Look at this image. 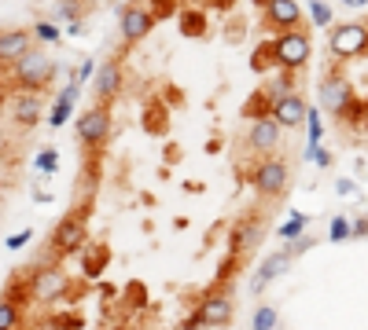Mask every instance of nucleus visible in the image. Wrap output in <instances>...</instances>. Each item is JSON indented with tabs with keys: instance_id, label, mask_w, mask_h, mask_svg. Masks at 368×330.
<instances>
[{
	"instance_id": "obj_1",
	"label": "nucleus",
	"mask_w": 368,
	"mask_h": 330,
	"mask_svg": "<svg viewBox=\"0 0 368 330\" xmlns=\"http://www.w3.org/2000/svg\"><path fill=\"white\" fill-rule=\"evenodd\" d=\"M48 81H52V59L44 52H37V48H30V52L15 62V85L26 88V92H37Z\"/></svg>"
},
{
	"instance_id": "obj_2",
	"label": "nucleus",
	"mask_w": 368,
	"mask_h": 330,
	"mask_svg": "<svg viewBox=\"0 0 368 330\" xmlns=\"http://www.w3.org/2000/svg\"><path fill=\"white\" fill-rule=\"evenodd\" d=\"M232 323V301L225 293H210L206 301L184 319V330H206V326H229Z\"/></svg>"
},
{
	"instance_id": "obj_3",
	"label": "nucleus",
	"mask_w": 368,
	"mask_h": 330,
	"mask_svg": "<svg viewBox=\"0 0 368 330\" xmlns=\"http://www.w3.org/2000/svg\"><path fill=\"white\" fill-rule=\"evenodd\" d=\"M328 48H331L335 59H354V55L368 52V26H361V22L335 26L331 37H328Z\"/></svg>"
},
{
	"instance_id": "obj_4",
	"label": "nucleus",
	"mask_w": 368,
	"mask_h": 330,
	"mask_svg": "<svg viewBox=\"0 0 368 330\" xmlns=\"http://www.w3.org/2000/svg\"><path fill=\"white\" fill-rule=\"evenodd\" d=\"M310 59V37L298 29H287L273 41V62L277 66H287V70H298L302 62Z\"/></svg>"
},
{
	"instance_id": "obj_5",
	"label": "nucleus",
	"mask_w": 368,
	"mask_h": 330,
	"mask_svg": "<svg viewBox=\"0 0 368 330\" xmlns=\"http://www.w3.org/2000/svg\"><path fill=\"white\" fill-rule=\"evenodd\" d=\"M254 191L262 198H277L284 187H287V161L284 158H265L254 165V176H250Z\"/></svg>"
},
{
	"instance_id": "obj_6",
	"label": "nucleus",
	"mask_w": 368,
	"mask_h": 330,
	"mask_svg": "<svg viewBox=\"0 0 368 330\" xmlns=\"http://www.w3.org/2000/svg\"><path fill=\"white\" fill-rule=\"evenodd\" d=\"M30 290H34L37 301L56 305V301H63V297L70 293V275L59 272V268H37V272H34V283H30Z\"/></svg>"
},
{
	"instance_id": "obj_7",
	"label": "nucleus",
	"mask_w": 368,
	"mask_h": 330,
	"mask_svg": "<svg viewBox=\"0 0 368 330\" xmlns=\"http://www.w3.org/2000/svg\"><path fill=\"white\" fill-rule=\"evenodd\" d=\"M82 246H85V220L70 213V217H63L52 231V250L67 257V253H77Z\"/></svg>"
},
{
	"instance_id": "obj_8",
	"label": "nucleus",
	"mask_w": 368,
	"mask_h": 330,
	"mask_svg": "<svg viewBox=\"0 0 368 330\" xmlns=\"http://www.w3.org/2000/svg\"><path fill=\"white\" fill-rule=\"evenodd\" d=\"M287 264H291V253H287V250H280V253H269L262 264H258V268H254V275H250V293L254 297H258V293H265L269 290V283H277V279L287 272Z\"/></svg>"
},
{
	"instance_id": "obj_9",
	"label": "nucleus",
	"mask_w": 368,
	"mask_h": 330,
	"mask_svg": "<svg viewBox=\"0 0 368 330\" xmlns=\"http://www.w3.org/2000/svg\"><path fill=\"white\" fill-rule=\"evenodd\" d=\"M107 128H110V118H107V107H92L85 110L82 118H77V136H82V143L96 147V143H103L107 136Z\"/></svg>"
},
{
	"instance_id": "obj_10",
	"label": "nucleus",
	"mask_w": 368,
	"mask_h": 330,
	"mask_svg": "<svg viewBox=\"0 0 368 330\" xmlns=\"http://www.w3.org/2000/svg\"><path fill=\"white\" fill-rule=\"evenodd\" d=\"M350 103H354V99H350V85L343 77H324L321 81V107L328 114H346Z\"/></svg>"
},
{
	"instance_id": "obj_11",
	"label": "nucleus",
	"mask_w": 368,
	"mask_h": 330,
	"mask_svg": "<svg viewBox=\"0 0 368 330\" xmlns=\"http://www.w3.org/2000/svg\"><path fill=\"white\" fill-rule=\"evenodd\" d=\"M280 121L273 118V114H265V118H254L250 121V147L254 151H273V147L280 143Z\"/></svg>"
},
{
	"instance_id": "obj_12",
	"label": "nucleus",
	"mask_w": 368,
	"mask_h": 330,
	"mask_svg": "<svg viewBox=\"0 0 368 330\" xmlns=\"http://www.w3.org/2000/svg\"><path fill=\"white\" fill-rule=\"evenodd\" d=\"M155 26V15L148 8H125L122 11V37L125 41H140V37H148Z\"/></svg>"
},
{
	"instance_id": "obj_13",
	"label": "nucleus",
	"mask_w": 368,
	"mask_h": 330,
	"mask_svg": "<svg viewBox=\"0 0 368 330\" xmlns=\"http://www.w3.org/2000/svg\"><path fill=\"white\" fill-rule=\"evenodd\" d=\"M41 114H44V103L37 99V92H23V95H15L11 99V118L15 125H37L41 121Z\"/></svg>"
},
{
	"instance_id": "obj_14",
	"label": "nucleus",
	"mask_w": 368,
	"mask_h": 330,
	"mask_svg": "<svg viewBox=\"0 0 368 330\" xmlns=\"http://www.w3.org/2000/svg\"><path fill=\"white\" fill-rule=\"evenodd\" d=\"M273 118L284 128H295V125H302V121L310 118V107L302 103L298 95H284V99H277V103H273Z\"/></svg>"
},
{
	"instance_id": "obj_15",
	"label": "nucleus",
	"mask_w": 368,
	"mask_h": 330,
	"mask_svg": "<svg viewBox=\"0 0 368 330\" xmlns=\"http://www.w3.org/2000/svg\"><path fill=\"white\" fill-rule=\"evenodd\" d=\"M77 92H82V81H70L67 88L59 92V99H56V107H52V114H48V121H52V128H59V125H67V118H70V110H74V103H77Z\"/></svg>"
},
{
	"instance_id": "obj_16",
	"label": "nucleus",
	"mask_w": 368,
	"mask_h": 330,
	"mask_svg": "<svg viewBox=\"0 0 368 330\" xmlns=\"http://www.w3.org/2000/svg\"><path fill=\"white\" fill-rule=\"evenodd\" d=\"M265 11H269V22H277L284 29H291L302 19V8L295 0H265Z\"/></svg>"
},
{
	"instance_id": "obj_17",
	"label": "nucleus",
	"mask_w": 368,
	"mask_h": 330,
	"mask_svg": "<svg viewBox=\"0 0 368 330\" xmlns=\"http://www.w3.org/2000/svg\"><path fill=\"white\" fill-rule=\"evenodd\" d=\"M26 52H30V37L23 29H8L4 37H0V59L4 62H19Z\"/></svg>"
},
{
	"instance_id": "obj_18",
	"label": "nucleus",
	"mask_w": 368,
	"mask_h": 330,
	"mask_svg": "<svg viewBox=\"0 0 368 330\" xmlns=\"http://www.w3.org/2000/svg\"><path fill=\"white\" fill-rule=\"evenodd\" d=\"M118 85H122V70L115 62H103L100 70H96V95L100 99H110L118 92Z\"/></svg>"
},
{
	"instance_id": "obj_19",
	"label": "nucleus",
	"mask_w": 368,
	"mask_h": 330,
	"mask_svg": "<svg viewBox=\"0 0 368 330\" xmlns=\"http://www.w3.org/2000/svg\"><path fill=\"white\" fill-rule=\"evenodd\" d=\"M310 231V217L306 213H298V209H291V217H287L280 227H277V235L284 239V242H291V239H298V235H306Z\"/></svg>"
},
{
	"instance_id": "obj_20",
	"label": "nucleus",
	"mask_w": 368,
	"mask_h": 330,
	"mask_svg": "<svg viewBox=\"0 0 368 330\" xmlns=\"http://www.w3.org/2000/svg\"><path fill=\"white\" fill-rule=\"evenodd\" d=\"M280 326V312L273 305H262V308H254V316H250V330H277Z\"/></svg>"
},
{
	"instance_id": "obj_21",
	"label": "nucleus",
	"mask_w": 368,
	"mask_h": 330,
	"mask_svg": "<svg viewBox=\"0 0 368 330\" xmlns=\"http://www.w3.org/2000/svg\"><path fill=\"white\" fill-rule=\"evenodd\" d=\"M346 239H354V220L350 217H331L328 242H346Z\"/></svg>"
},
{
	"instance_id": "obj_22",
	"label": "nucleus",
	"mask_w": 368,
	"mask_h": 330,
	"mask_svg": "<svg viewBox=\"0 0 368 330\" xmlns=\"http://www.w3.org/2000/svg\"><path fill=\"white\" fill-rule=\"evenodd\" d=\"M103 268H107V250H103V246H96V250H89V257H85V275L96 279Z\"/></svg>"
},
{
	"instance_id": "obj_23",
	"label": "nucleus",
	"mask_w": 368,
	"mask_h": 330,
	"mask_svg": "<svg viewBox=\"0 0 368 330\" xmlns=\"http://www.w3.org/2000/svg\"><path fill=\"white\" fill-rule=\"evenodd\" d=\"M269 99H273V103H277V99H284V95H291V77H287V74H280V77H273V81H269V85L262 88Z\"/></svg>"
},
{
	"instance_id": "obj_24",
	"label": "nucleus",
	"mask_w": 368,
	"mask_h": 330,
	"mask_svg": "<svg viewBox=\"0 0 368 330\" xmlns=\"http://www.w3.org/2000/svg\"><path fill=\"white\" fill-rule=\"evenodd\" d=\"M34 165H37V173H56L59 169V151H56V147H44V151L34 158Z\"/></svg>"
},
{
	"instance_id": "obj_25",
	"label": "nucleus",
	"mask_w": 368,
	"mask_h": 330,
	"mask_svg": "<svg viewBox=\"0 0 368 330\" xmlns=\"http://www.w3.org/2000/svg\"><path fill=\"white\" fill-rule=\"evenodd\" d=\"M19 326V308L11 305V297H4V305H0V330H15Z\"/></svg>"
},
{
	"instance_id": "obj_26",
	"label": "nucleus",
	"mask_w": 368,
	"mask_h": 330,
	"mask_svg": "<svg viewBox=\"0 0 368 330\" xmlns=\"http://www.w3.org/2000/svg\"><path fill=\"white\" fill-rule=\"evenodd\" d=\"M313 242H317V239H313V235H310V231H306V235H298V239H291V242H284V250H287V253H291V260H295L298 253H306V250H313Z\"/></svg>"
},
{
	"instance_id": "obj_27",
	"label": "nucleus",
	"mask_w": 368,
	"mask_h": 330,
	"mask_svg": "<svg viewBox=\"0 0 368 330\" xmlns=\"http://www.w3.org/2000/svg\"><path fill=\"white\" fill-rule=\"evenodd\" d=\"M310 15L317 26H331V8L324 4V0H310Z\"/></svg>"
},
{
	"instance_id": "obj_28",
	"label": "nucleus",
	"mask_w": 368,
	"mask_h": 330,
	"mask_svg": "<svg viewBox=\"0 0 368 330\" xmlns=\"http://www.w3.org/2000/svg\"><path fill=\"white\" fill-rule=\"evenodd\" d=\"M34 33H37V41H48V44L59 41V26H56V22H44V19L34 26Z\"/></svg>"
},
{
	"instance_id": "obj_29",
	"label": "nucleus",
	"mask_w": 368,
	"mask_h": 330,
	"mask_svg": "<svg viewBox=\"0 0 368 330\" xmlns=\"http://www.w3.org/2000/svg\"><path fill=\"white\" fill-rule=\"evenodd\" d=\"M199 19H203V15L184 11V15H181V29H184V33H203V22H199Z\"/></svg>"
},
{
	"instance_id": "obj_30",
	"label": "nucleus",
	"mask_w": 368,
	"mask_h": 330,
	"mask_svg": "<svg viewBox=\"0 0 368 330\" xmlns=\"http://www.w3.org/2000/svg\"><path fill=\"white\" fill-rule=\"evenodd\" d=\"M30 239H34V231H30V227H26V231H19V235H11V239L4 242V246H8V253H15V250H23V246H26Z\"/></svg>"
},
{
	"instance_id": "obj_31",
	"label": "nucleus",
	"mask_w": 368,
	"mask_h": 330,
	"mask_svg": "<svg viewBox=\"0 0 368 330\" xmlns=\"http://www.w3.org/2000/svg\"><path fill=\"white\" fill-rule=\"evenodd\" d=\"M335 194L354 198V194H357V184H354V180H346V176H339V180H335Z\"/></svg>"
},
{
	"instance_id": "obj_32",
	"label": "nucleus",
	"mask_w": 368,
	"mask_h": 330,
	"mask_svg": "<svg viewBox=\"0 0 368 330\" xmlns=\"http://www.w3.org/2000/svg\"><path fill=\"white\" fill-rule=\"evenodd\" d=\"M56 15H59V19H67V22H74V19H77V8H74V0H63Z\"/></svg>"
},
{
	"instance_id": "obj_33",
	"label": "nucleus",
	"mask_w": 368,
	"mask_h": 330,
	"mask_svg": "<svg viewBox=\"0 0 368 330\" xmlns=\"http://www.w3.org/2000/svg\"><path fill=\"white\" fill-rule=\"evenodd\" d=\"M92 74H96V62H92V59H85V62H82V70H77V77H74V81H89Z\"/></svg>"
},
{
	"instance_id": "obj_34",
	"label": "nucleus",
	"mask_w": 368,
	"mask_h": 330,
	"mask_svg": "<svg viewBox=\"0 0 368 330\" xmlns=\"http://www.w3.org/2000/svg\"><path fill=\"white\" fill-rule=\"evenodd\" d=\"M368 235V217H357L354 220V239H364Z\"/></svg>"
},
{
	"instance_id": "obj_35",
	"label": "nucleus",
	"mask_w": 368,
	"mask_h": 330,
	"mask_svg": "<svg viewBox=\"0 0 368 330\" xmlns=\"http://www.w3.org/2000/svg\"><path fill=\"white\" fill-rule=\"evenodd\" d=\"M313 161H317V165H321V169H328V165H331V154H328V151H324V147H321V151H317V154H313Z\"/></svg>"
},
{
	"instance_id": "obj_36",
	"label": "nucleus",
	"mask_w": 368,
	"mask_h": 330,
	"mask_svg": "<svg viewBox=\"0 0 368 330\" xmlns=\"http://www.w3.org/2000/svg\"><path fill=\"white\" fill-rule=\"evenodd\" d=\"M339 4H346V8L357 11V8H368V0H339Z\"/></svg>"
}]
</instances>
